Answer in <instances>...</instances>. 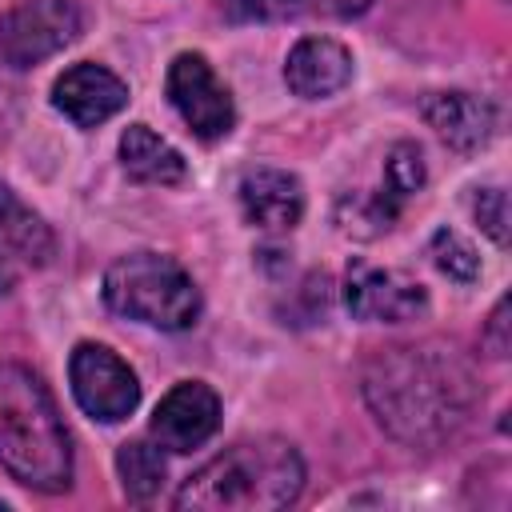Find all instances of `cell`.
<instances>
[{
	"instance_id": "cell-1",
	"label": "cell",
	"mask_w": 512,
	"mask_h": 512,
	"mask_svg": "<svg viewBox=\"0 0 512 512\" xmlns=\"http://www.w3.org/2000/svg\"><path fill=\"white\" fill-rule=\"evenodd\" d=\"M364 400L396 440L424 448L448 440L468 420L476 376L452 344H400L368 360Z\"/></svg>"
},
{
	"instance_id": "cell-2",
	"label": "cell",
	"mask_w": 512,
	"mask_h": 512,
	"mask_svg": "<svg viewBox=\"0 0 512 512\" xmlns=\"http://www.w3.org/2000/svg\"><path fill=\"white\" fill-rule=\"evenodd\" d=\"M304 460L280 436H256L224 448L176 492L180 512H276L296 504Z\"/></svg>"
},
{
	"instance_id": "cell-3",
	"label": "cell",
	"mask_w": 512,
	"mask_h": 512,
	"mask_svg": "<svg viewBox=\"0 0 512 512\" xmlns=\"http://www.w3.org/2000/svg\"><path fill=\"white\" fill-rule=\"evenodd\" d=\"M0 468L36 492L72 484V444L60 408L44 380L12 360H0Z\"/></svg>"
},
{
	"instance_id": "cell-4",
	"label": "cell",
	"mask_w": 512,
	"mask_h": 512,
	"mask_svg": "<svg viewBox=\"0 0 512 512\" xmlns=\"http://www.w3.org/2000/svg\"><path fill=\"white\" fill-rule=\"evenodd\" d=\"M104 304L164 332H184L200 316V292L192 276L160 252H132L112 260L104 272Z\"/></svg>"
},
{
	"instance_id": "cell-5",
	"label": "cell",
	"mask_w": 512,
	"mask_h": 512,
	"mask_svg": "<svg viewBox=\"0 0 512 512\" xmlns=\"http://www.w3.org/2000/svg\"><path fill=\"white\" fill-rule=\"evenodd\" d=\"M80 28V0H20L0 16V56L12 68H32L68 48Z\"/></svg>"
},
{
	"instance_id": "cell-6",
	"label": "cell",
	"mask_w": 512,
	"mask_h": 512,
	"mask_svg": "<svg viewBox=\"0 0 512 512\" xmlns=\"http://www.w3.org/2000/svg\"><path fill=\"white\" fill-rule=\"evenodd\" d=\"M68 380H72L76 404L92 420L116 424V420H128L136 412V404H140L136 372L104 344H92V340L76 344L72 360H68Z\"/></svg>"
},
{
	"instance_id": "cell-7",
	"label": "cell",
	"mask_w": 512,
	"mask_h": 512,
	"mask_svg": "<svg viewBox=\"0 0 512 512\" xmlns=\"http://www.w3.org/2000/svg\"><path fill=\"white\" fill-rule=\"evenodd\" d=\"M168 100L188 124V132L200 140H220L236 124L232 92L200 52H180L168 64Z\"/></svg>"
},
{
	"instance_id": "cell-8",
	"label": "cell",
	"mask_w": 512,
	"mask_h": 512,
	"mask_svg": "<svg viewBox=\"0 0 512 512\" xmlns=\"http://www.w3.org/2000/svg\"><path fill=\"white\" fill-rule=\"evenodd\" d=\"M344 304L356 320L400 324V320H416L428 308V296L412 276L356 260L348 264V276H344Z\"/></svg>"
},
{
	"instance_id": "cell-9",
	"label": "cell",
	"mask_w": 512,
	"mask_h": 512,
	"mask_svg": "<svg viewBox=\"0 0 512 512\" xmlns=\"http://www.w3.org/2000/svg\"><path fill=\"white\" fill-rule=\"evenodd\" d=\"M220 428V396L204 380L176 384L152 412V440L168 452H192Z\"/></svg>"
},
{
	"instance_id": "cell-10",
	"label": "cell",
	"mask_w": 512,
	"mask_h": 512,
	"mask_svg": "<svg viewBox=\"0 0 512 512\" xmlns=\"http://www.w3.org/2000/svg\"><path fill=\"white\" fill-rule=\"evenodd\" d=\"M52 104L80 128H96L112 120L128 104V84L108 72L104 64H72L56 84H52Z\"/></svg>"
},
{
	"instance_id": "cell-11",
	"label": "cell",
	"mask_w": 512,
	"mask_h": 512,
	"mask_svg": "<svg viewBox=\"0 0 512 512\" xmlns=\"http://www.w3.org/2000/svg\"><path fill=\"white\" fill-rule=\"evenodd\" d=\"M240 212L264 232H288L304 216V184L284 168H252L240 180Z\"/></svg>"
},
{
	"instance_id": "cell-12",
	"label": "cell",
	"mask_w": 512,
	"mask_h": 512,
	"mask_svg": "<svg viewBox=\"0 0 512 512\" xmlns=\"http://www.w3.org/2000/svg\"><path fill=\"white\" fill-rule=\"evenodd\" d=\"M284 80L304 100H324L352 80V52L328 36H304L288 52Z\"/></svg>"
},
{
	"instance_id": "cell-13",
	"label": "cell",
	"mask_w": 512,
	"mask_h": 512,
	"mask_svg": "<svg viewBox=\"0 0 512 512\" xmlns=\"http://www.w3.org/2000/svg\"><path fill=\"white\" fill-rule=\"evenodd\" d=\"M420 112L428 128H436V136L456 152L484 148L496 132V108L472 92H432Z\"/></svg>"
},
{
	"instance_id": "cell-14",
	"label": "cell",
	"mask_w": 512,
	"mask_h": 512,
	"mask_svg": "<svg viewBox=\"0 0 512 512\" xmlns=\"http://www.w3.org/2000/svg\"><path fill=\"white\" fill-rule=\"evenodd\" d=\"M56 252L52 228L12 192L0 184V256L24 264H48Z\"/></svg>"
},
{
	"instance_id": "cell-15",
	"label": "cell",
	"mask_w": 512,
	"mask_h": 512,
	"mask_svg": "<svg viewBox=\"0 0 512 512\" xmlns=\"http://www.w3.org/2000/svg\"><path fill=\"white\" fill-rule=\"evenodd\" d=\"M120 164L140 184H180L188 176L184 156L164 136H156L148 124H128L124 128V136H120Z\"/></svg>"
},
{
	"instance_id": "cell-16",
	"label": "cell",
	"mask_w": 512,
	"mask_h": 512,
	"mask_svg": "<svg viewBox=\"0 0 512 512\" xmlns=\"http://www.w3.org/2000/svg\"><path fill=\"white\" fill-rule=\"evenodd\" d=\"M372 0H224L228 20H348L364 12Z\"/></svg>"
},
{
	"instance_id": "cell-17",
	"label": "cell",
	"mask_w": 512,
	"mask_h": 512,
	"mask_svg": "<svg viewBox=\"0 0 512 512\" xmlns=\"http://www.w3.org/2000/svg\"><path fill=\"white\" fill-rule=\"evenodd\" d=\"M116 472H120V484L128 492V500L144 504L160 492L164 484V456H160V444H148V440H128L116 448Z\"/></svg>"
},
{
	"instance_id": "cell-18",
	"label": "cell",
	"mask_w": 512,
	"mask_h": 512,
	"mask_svg": "<svg viewBox=\"0 0 512 512\" xmlns=\"http://www.w3.org/2000/svg\"><path fill=\"white\" fill-rule=\"evenodd\" d=\"M396 196L392 192H348L340 204H336V220L348 236H360V240H372L380 232L392 228L396 220Z\"/></svg>"
},
{
	"instance_id": "cell-19",
	"label": "cell",
	"mask_w": 512,
	"mask_h": 512,
	"mask_svg": "<svg viewBox=\"0 0 512 512\" xmlns=\"http://www.w3.org/2000/svg\"><path fill=\"white\" fill-rule=\"evenodd\" d=\"M428 252H432V264H436L444 276L460 280V284H472V280L480 276V256H476V248H472L460 232H452V228H436Z\"/></svg>"
},
{
	"instance_id": "cell-20",
	"label": "cell",
	"mask_w": 512,
	"mask_h": 512,
	"mask_svg": "<svg viewBox=\"0 0 512 512\" xmlns=\"http://www.w3.org/2000/svg\"><path fill=\"white\" fill-rule=\"evenodd\" d=\"M384 188L396 196V200H404V196H412V192H420L424 188V156H420V148L416 144H396L392 152H388V164H384Z\"/></svg>"
},
{
	"instance_id": "cell-21",
	"label": "cell",
	"mask_w": 512,
	"mask_h": 512,
	"mask_svg": "<svg viewBox=\"0 0 512 512\" xmlns=\"http://www.w3.org/2000/svg\"><path fill=\"white\" fill-rule=\"evenodd\" d=\"M472 212H476V224L504 248L508 244V196H504V188H484L476 196Z\"/></svg>"
},
{
	"instance_id": "cell-22",
	"label": "cell",
	"mask_w": 512,
	"mask_h": 512,
	"mask_svg": "<svg viewBox=\"0 0 512 512\" xmlns=\"http://www.w3.org/2000/svg\"><path fill=\"white\" fill-rule=\"evenodd\" d=\"M480 344L488 348V356H508V300H500L496 308H492V316H488V328H484V336H480Z\"/></svg>"
}]
</instances>
